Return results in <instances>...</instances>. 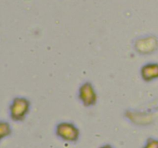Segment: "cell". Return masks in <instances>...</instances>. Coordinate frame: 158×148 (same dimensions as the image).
<instances>
[{
    "label": "cell",
    "instance_id": "7",
    "mask_svg": "<svg viewBox=\"0 0 158 148\" xmlns=\"http://www.w3.org/2000/svg\"><path fill=\"white\" fill-rule=\"evenodd\" d=\"M100 148H114V147H113L112 146H110V145L106 144V145H103V146H102L101 147H100Z\"/></svg>",
    "mask_w": 158,
    "mask_h": 148
},
{
    "label": "cell",
    "instance_id": "6",
    "mask_svg": "<svg viewBox=\"0 0 158 148\" xmlns=\"http://www.w3.org/2000/svg\"><path fill=\"white\" fill-rule=\"evenodd\" d=\"M143 148H158V141L154 139H149Z\"/></svg>",
    "mask_w": 158,
    "mask_h": 148
},
{
    "label": "cell",
    "instance_id": "1",
    "mask_svg": "<svg viewBox=\"0 0 158 148\" xmlns=\"http://www.w3.org/2000/svg\"><path fill=\"white\" fill-rule=\"evenodd\" d=\"M30 109V102L24 97H15L9 106V115L13 121L19 122L25 120Z\"/></svg>",
    "mask_w": 158,
    "mask_h": 148
},
{
    "label": "cell",
    "instance_id": "5",
    "mask_svg": "<svg viewBox=\"0 0 158 148\" xmlns=\"http://www.w3.org/2000/svg\"><path fill=\"white\" fill-rule=\"evenodd\" d=\"M12 134V127L6 121H0V142Z\"/></svg>",
    "mask_w": 158,
    "mask_h": 148
},
{
    "label": "cell",
    "instance_id": "2",
    "mask_svg": "<svg viewBox=\"0 0 158 148\" xmlns=\"http://www.w3.org/2000/svg\"><path fill=\"white\" fill-rule=\"evenodd\" d=\"M56 134L62 140L67 142H76L80 137V130L74 124L63 122L56 126Z\"/></svg>",
    "mask_w": 158,
    "mask_h": 148
},
{
    "label": "cell",
    "instance_id": "3",
    "mask_svg": "<svg viewBox=\"0 0 158 148\" xmlns=\"http://www.w3.org/2000/svg\"><path fill=\"white\" fill-rule=\"evenodd\" d=\"M79 98L85 106H92L97 103V94L92 83H84L79 89Z\"/></svg>",
    "mask_w": 158,
    "mask_h": 148
},
{
    "label": "cell",
    "instance_id": "4",
    "mask_svg": "<svg viewBox=\"0 0 158 148\" xmlns=\"http://www.w3.org/2000/svg\"><path fill=\"white\" fill-rule=\"evenodd\" d=\"M142 78L145 81H150L158 76V66L154 64H148L141 69Z\"/></svg>",
    "mask_w": 158,
    "mask_h": 148
}]
</instances>
